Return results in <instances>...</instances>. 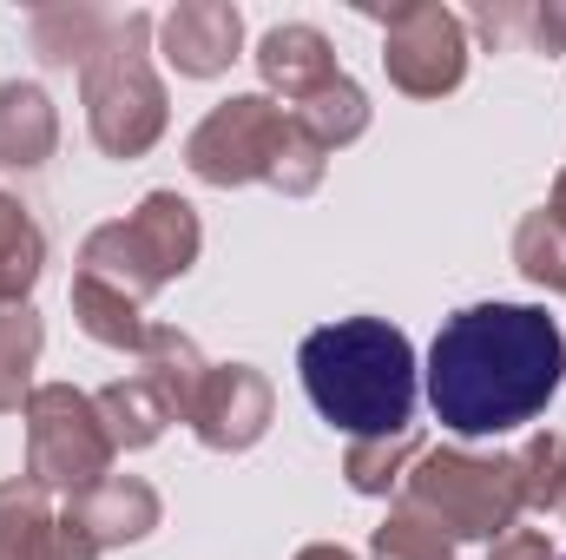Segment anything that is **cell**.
Instances as JSON below:
<instances>
[{
    "label": "cell",
    "mask_w": 566,
    "mask_h": 560,
    "mask_svg": "<svg viewBox=\"0 0 566 560\" xmlns=\"http://www.w3.org/2000/svg\"><path fill=\"white\" fill-rule=\"evenodd\" d=\"M566 383V336L541 303H468L428 343L422 396L461 442H494L547 416Z\"/></svg>",
    "instance_id": "obj_1"
},
{
    "label": "cell",
    "mask_w": 566,
    "mask_h": 560,
    "mask_svg": "<svg viewBox=\"0 0 566 560\" xmlns=\"http://www.w3.org/2000/svg\"><path fill=\"white\" fill-rule=\"evenodd\" d=\"M296 376H303L310 409L336 435H349V442H376V435L416 428L422 370H416L409 330H396L389 317L316 323L296 343Z\"/></svg>",
    "instance_id": "obj_2"
},
{
    "label": "cell",
    "mask_w": 566,
    "mask_h": 560,
    "mask_svg": "<svg viewBox=\"0 0 566 560\" xmlns=\"http://www.w3.org/2000/svg\"><path fill=\"white\" fill-rule=\"evenodd\" d=\"M158 20L133 7L113 13L99 53L80 66V106H86V133L106 158H145L151 145L165 139L171 106H165V80H158Z\"/></svg>",
    "instance_id": "obj_3"
},
{
    "label": "cell",
    "mask_w": 566,
    "mask_h": 560,
    "mask_svg": "<svg viewBox=\"0 0 566 560\" xmlns=\"http://www.w3.org/2000/svg\"><path fill=\"white\" fill-rule=\"evenodd\" d=\"M205 251V225L198 205L178 191H145L126 218H106L86 231L80 245V271L113 290H126L133 303H151L165 283H178Z\"/></svg>",
    "instance_id": "obj_4"
},
{
    "label": "cell",
    "mask_w": 566,
    "mask_h": 560,
    "mask_svg": "<svg viewBox=\"0 0 566 560\" xmlns=\"http://www.w3.org/2000/svg\"><path fill=\"white\" fill-rule=\"evenodd\" d=\"M396 501L416 508L422 521H434L454 548H468V541L488 548L494 535H507L527 515L521 508V468H514V455H474L461 442L422 448V462L409 468V481H402Z\"/></svg>",
    "instance_id": "obj_5"
},
{
    "label": "cell",
    "mask_w": 566,
    "mask_h": 560,
    "mask_svg": "<svg viewBox=\"0 0 566 560\" xmlns=\"http://www.w3.org/2000/svg\"><path fill=\"white\" fill-rule=\"evenodd\" d=\"M20 422H27V481H40L46 495H80V488L106 481L119 462V448L99 422V403L73 383H40Z\"/></svg>",
    "instance_id": "obj_6"
},
{
    "label": "cell",
    "mask_w": 566,
    "mask_h": 560,
    "mask_svg": "<svg viewBox=\"0 0 566 560\" xmlns=\"http://www.w3.org/2000/svg\"><path fill=\"white\" fill-rule=\"evenodd\" d=\"M290 133H296V120L283 113L271 93H231V100H218V106L191 126V139H185V172H191L198 185H218V191L271 185Z\"/></svg>",
    "instance_id": "obj_7"
},
{
    "label": "cell",
    "mask_w": 566,
    "mask_h": 560,
    "mask_svg": "<svg viewBox=\"0 0 566 560\" xmlns=\"http://www.w3.org/2000/svg\"><path fill=\"white\" fill-rule=\"evenodd\" d=\"M382 27V73L409 100H448L468 80V20L441 0H402L389 13H369Z\"/></svg>",
    "instance_id": "obj_8"
},
{
    "label": "cell",
    "mask_w": 566,
    "mask_h": 560,
    "mask_svg": "<svg viewBox=\"0 0 566 560\" xmlns=\"http://www.w3.org/2000/svg\"><path fill=\"white\" fill-rule=\"evenodd\" d=\"M191 435L211 448V455H244L271 435L277 422V390L258 363H211L198 403H191Z\"/></svg>",
    "instance_id": "obj_9"
},
{
    "label": "cell",
    "mask_w": 566,
    "mask_h": 560,
    "mask_svg": "<svg viewBox=\"0 0 566 560\" xmlns=\"http://www.w3.org/2000/svg\"><path fill=\"white\" fill-rule=\"evenodd\" d=\"M151 46H158V60L178 80H218L244 53V13L231 0H178L158 20V40Z\"/></svg>",
    "instance_id": "obj_10"
},
{
    "label": "cell",
    "mask_w": 566,
    "mask_h": 560,
    "mask_svg": "<svg viewBox=\"0 0 566 560\" xmlns=\"http://www.w3.org/2000/svg\"><path fill=\"white\" fill-rule=\"evenodd\" d=\"M0 560H99V548L27 475L0 481Z\"/></svg>",
    "instance_id": "obj_11"
},
{
    "label": "cell",
    "mask_w": 566,
    "mask_h": 560,
    "mask_svg": "<svg viewBox=\"0 0 566 560\" xmlns=\"http://www.w3.org/2000/svg\"><path fill=\"white\" fill-rule=\"evenodd\" d=\"M60 515L106 554V548H133V541H145V535H158L165 501H158V488H151L145 475H106V481L66 495Z\"/></svg>",
    "instance_id": "obj_12"
},
{
    "label": "cell",
    "mask_w": 566,
    "mask_h": 560,
    "mask_svg": "<svg viewBox=\"0 0 566 560\" xmlns=\"http://www.w3.org/2000/svg\"><path fill=\"white\" fill-rule=\"evenodd\" d=\"M251 60H258L264 93H271L277 106H303V100H316L329 80H343L329 33H323V27H310V20H283V27H271V33L258 40V53H251Z\"/></svg>",
    "instance_id": "obj_13"
},
{
    "label": "cell",
    "mask_w": 566,
    "mask_h": 560,
    "mask_svg": "<svg viewBox=\"0 0 566 560\" xmlns=\"http://www.w3.org/2000/svg\"><path fill=\"white\" fill-rule=\"evenodd\" d=\"M60 152V113L40 80H0V172H40Z\"/></svg>",
    "instance_id": "obj_14"
},
{
    "label": "cell",
    "mask_w": 566,
    "mask_h": 560,
    "mask_svg": "<svg viewBox=\"0 0 566 560\" xmlns=\"http://www.w3.org/2000/svg\"><path fill=\"white\" fill-rule=\"evenodd\" d=\"M93 403H99V422H106V435H113V448H119V455L151 448V442L178 422V416H171V403L158 396V383H151L145 370L113 376L106 390H93Z\"/></svg>",
    "instance_id": "obj_15"
},
{
    "label": "cell",
    "mask_w": 566,
    "mask_h": 560,
    "mask_svg": "<svg viewBox=\"0 0 566 560\" xmlns=\"http://www.w3.org/2000/svg\"><path fill=\"white\" fill-rule=\"evenodd\" d=\"M66 303H73V323L99 343V350H119V356H139L145 336H151V323H145V303H133L126 290H113V283L86 278V271H73V290H66Z\"/></svg>",
    "instance_id": "obj_16"
},
{
    "label": "cell",
    "mask_w": 566,
    "mask_h": 560,
    "mask_svg": "<svg viewBox=\"0 0 566 560\" xmlns=\"http://www.w3.org/2000/svg\"><path fill=\"white\" fill-rule=\"evenodd\" d=\"M139 370L158 383V396L171 403L178 422L191 416V403H198V390H205V376H211L205 350H198L178 323H151V336H145V350H139Z\"/></svg>",
    "instance_id": "obj_17"
},
{
    "label": "cell",
    "mask_w": 566,
    "mask_h": 560,
    "mask_svg": "<svg viewBox=\"0 0 566 560\" xmlns=\"http://www.w3.org/2000/svg\"><path fill=\"white\" fill-rule=\"evenodd\" d=\"M106 27H113V13H99V7H86V0H60V7H33V20H27V33H33V53L46 60V66H86L93 53H99V40H106Z\"/></svg>",
    "instance_id": "obj_18"
},
{
    "label": "cell",
    "mask_w": 566,
    "mask_h": 560,
    "mask_svg": "<svg viewBox=\"0 0 566 560\" xmlns=\"http://www.w3.org/2000/svg\"><path fill=\"white\" fill-rule=\"evenodd\" d=\"M422 428H402V435H376V442H349L343 448V481L369 501H396L409 468L422 462Z\"/></svg>",
    "instance_id": "obj_19"
},
{
    "label": "cell",
    "mask_w": 566,
    "mask_h": 560,
    "mask_svg": "<svg viewBox=\"0 0 566 560\" xmlns=\"http://www.w3.org/2000/svg\"><path fill=\"white\" fill-rule=\"evenodd\" d=\"M283 113H290V120H296V126H303L316 145H323L329 158H336L343 145H356L363 133H369V120H376L369 93H363L349 73H343V80H329L316 100H303V106H283Z\"/></svg>",
    "instance_id": "obj_20"
},
{
    "label": "cell",
    "mask_w": 566,
    "mask_h": 560,
    "mask_svg": "<svg viewBox=\"0 0 566 560\" xmlns=\"http://www.w3.org/2000/svg\"><path fill=\"white\" fill-rule=\"evenodd\" d=\"M40 350H46L40 310H33V303H0V416L27 409V396L40 390V383H33Z\"/></svg>",
    "instance_id": "obj_21"
},
{
    "label": "cell",
    "mask_w": 566,
    "mask_h": 560,
    "mask_svg": "<svg viewBox=\"0 0 566 560\" xmlns=\"http://www.w3.org/2000/svg\"><path fill=\"white\" fill-rule=\"evenodd\" d=\"M40 271H46V231L13 191H0V303H27Z\"/></svg>",
    "instance_id": "obj_22"
},
{
    "label": "cell",
    "mask_w": 566,
    "mask_h": 560,
    "mask_svg": "<svg viewBox=\"0 0 566 560\" xmlns=\"http://www.w3.org/2000/svg\"><path fill=\"white\" fill-rule=\"evenodd\" d=\"M514 271L547 297H566V231L547 211H527L514 225Z\"/></svg>",
    "instance_id": "obj_23"
},
{
    "label": "cell",
    "mask_w": 566,
    "mask_h": 560,
    "mask_svg": "<svg viewBox=\"0 0 566 560\" xmlns=\"http://www.w3.org/2000/svg\"><path fill=\"white\" fill-rule=\"evenodd\" d=\"M514 468H521V508L527 515H554L560 481H566V435L560 428H534L514 448Z\"/></svg>",
    "instance_id": "obj_24"
},
{
    "label": "cell",
    "mask_w": 566,
    "mask_h": 560,
    "mask_svg": "<svg viewBox=\"0 0 566 560\" xmlns=\"http://www.w3.org/2000/svg\"><path fill=\"white\" fill-rule=\"evenodd\" d=\"M461 548L422 521L416 508H402V501H389V515H382V528L369 535V560H454Z\"/></svg>",
    "instance_id": "obj_25"
},
{
    "label": "cell",
    "mask_w": 566,
    "mask_h": 560,
    "mask_svg": "<svg viewBox=\"0 0 566 560\" xmlns=\"http://www.w3.org/2000/svg\"><path fill=\"white\" fill-rule=\"evenodd\" d=\"M468 27H474V33H481V40L501 53L514 33H527V7H488V0H481V7L468 13Z\"/></svg>",
    "instance_id": "obj_26"
},
{
    "label": "cell",
    "mask_w": 566,
    "mask_h": 560,
    "mask_svg": "<svg viewBox=\"0 0 566 560\" xmlns=\"http://www.w3.org/2000/svg\"><path fill=\"white\" fill-rule=\"evenodd\" d=\"M488 560H560V554H554V541H547L541 528H521V521H514L507 535L488 541Z\"/></svg>",
    "instance_id": "obj_27"
},
{
    "label": "cell",
    "mask_w": 566,
    "mask_h": 560,
    "mask_svg": "<svg viewBox=\"0 0 566 560\" xmlns=\"http://www.w3.org/2000/svg\"><path fill=\"white\" fill-rule=\"evenodd\" d=\"M527 40H534L541 53H560L566 60V0H541V7H527Z\"/></svg>",
    "instance_id": "obj_28"
},
{
    "label": "cell",
    "mask_w": 566,
    "mask_h": 560,
    "mask_svg": "<svg viewBox=\"0 0 566 560\" xmlns=\"http://www.w3.org/2000/svg\"><path fill=\"white\" fill-rule=\"evenodd\" d=\"M290 560H356L349 548H336V541H310V548H296Z\"/></svg>",
    "instance_id": "obj_29"
},
{
    "label": "cell",
    "mask_w": 566,
    "mask_h": 560,
    "mask_svg": "<svg viewBox=\"0 0 566 560\" xmlns=\"http://www.w3.org/2000/svg\"><path fill=\"white\" fill-rule=\"evenodd\" d=\"M541 211H547V218H554V225L566 231V165H560V178H554V198H547Z\"/></svg>",
    "instance_id": "obj_30"
},
{
    "label": "cell",
    "mask_w": 566,
    "mask_h": 560,
    "mask_svg": "<svg viewBox=\"0 0 566 560\" xmlns=\"http://www.w3.org/2000/svg\"><path fill=\"white\" fill-rule=\"evenodd\" d=\"M554 515H560V521H566V481H560V501H554Z\"/></svg>",
    "instance_id": "obj_31"
}]
</instances>
